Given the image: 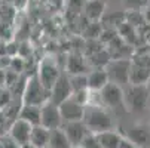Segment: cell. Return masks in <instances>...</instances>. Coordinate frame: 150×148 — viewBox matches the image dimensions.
I'll list each match as a JSON object with an SVG mask.
<instances>
[{
  "label": "cell",
  "instance_id": "cell-7",
  "mask_svg": "<svg viewBox=\"0 0 150 148\" xmlns=\"http://www.w3.org/2000/svg\"><path fill=\"white\" fill-rule=\"evenodd\" d=\"M59 74H61V71L57 65V62L51 58H45L43 61H42L40 65H39V70L36 73L40 83L43 84L48 90H51V88L54 86V83L57 81Z\"/></svg>",
  "mask_w": 150,
  "mask_h": 148
},
{
  "label": "cell",
  "instance_id": "cell-13",
  "mask_svg": "<svg viewBox=\"0 0 150 148\" xmlns=\"http://www.w3.org/2000/svg\"><path fill=\"white\" fill-rule=\"evenodd\" d=\"M105 11V3L103 0H86L83 6V12L91 22H98L101 16L104 15Z\"/></svg>",
  "mask_w": 150,
  "mask_h": 148
},
{
  "label": "cell",
  "instance_id": "cell-5",
  "mask_svg": "<svg viewBox=\"0 0 150 148\" xmlns=\"http://www.w3.org/2000/svg\"><path fill=\"white\" fill-rule=\"evenodd\" d=\"M129 68H131V61L126 58H117L110 59V62L105 65V71L109 76V81L116 84L129 83Z\"/></svg>",
  "mask_w": 150,
  "mask_h": 148
},
{
  "label": "cell",
  "instance_id": "cell-6",
  "mask_svg": "<svg viewBox=\"0 0 150 148\" xmlns=\"http://www.w3.org/2000/svg\"><path fill=\"white\" fill-rule=\"evenodd\" d=\"M62 117L59 113L58 105L48 101L40 107V124L43 128L52 130V129H58L62 126Z\"/></svg>",
  "mask_w": 150,
  "mask_h": 148
},
{
  "label": "cell",
  "instance_id": "cell-20",
  "mask_svg": "<svg viewBox=\"0 0 150 148\" xmlns=\"http://www.w3.org/2000/svg\"><path fill=\"white\" fill-rule=\"evenodd\" d=\"M71 144L69 142L66 133H64L62 128L52 129L49 132V144L48 148H70Z\"/></svg>",
  "mask_w": 150,
  "mask_h": 148
},
{
  "label": "cell",
  "instance_id": "cell-14",
  "mask_svg": "<svg viewBox=\"0 0 150 148\" xmlns=\"http://www.w3.org/2000/svg\"><path fill=\"white\" fill-rule=\"evenodd\" d=\"M88 62L82 55L71 53L67 59V74L77 76V74H88Z\"/></svg>",
  "mask_w": 150,
  "mask_h": 148
},
{
  "label": "cell",
  "instance_id": "cell-21",
  "mask_svg": "<svg viewBox=\"0 0 150 148\" xmlns=\"http://www.w3.org/2000/svg\"><path fill=\"white\" fill-rule=\"evenodd\" d=\"M70 84H71V90H82V89H88L86 86V74H77V76H69Z\"/></svg>",
  "mask_w": 150,
  "mask_h": 148
},
{
  "label": "cell",
  "instance_id": "cell-32",
  "mask_svg": "<svg viewBox=\"0 0 150 148\" xmlns=\"http://www.w3.org/2000/svg\"><path fill=\"white\" fill-rule=\"evenodd\" d=\"M0 148H2V144H0Z\"/></svg>",
  "mask_w": 150,
  "mask_h": 148
},
{
  "label": "cell",
  "instance_id": "cell-27",
  "mask_svg": "<svg viewBox=\"0 0 150 148\" xmlns=\"http://www.w3.org/2000/svg\"><path fill=\"white\" fill-rule=\"evenodd\" d=\"M5 83H6V71L0 68V89L5 86Z\"/></svg>",
  "mask_w": 150,
  "mask_h": 148
},
{
  "label": "cell",
  "instance_id": "cell-17",
  "mask_svg": "<svg viewBox=\"0 0 150 148\" xmlns=\"http://www.w3.org/2000/svg\"><path fill=\"white\" fill-rule=\"evenodd\" d=\"M18 117L25 120L31 126L40 124V107L39 105H28V104H21Z\"/></svg>",
  "mask_w": 150,
  "mask_h": 148
},
{
  "label": "cell",
  "instance_id": "cell-31",
  "mask_svg": "<svg viewBox=\"0 0 150 148\" xmlns=\"http://www.w3.org/2000/svg\"><path fill=\"white\" fill-rule=\"evenodd\" d=\"M147 88H149V90H150V80H149V83H147Z\"/></svg>",
  "mask_w": 150,
  "mask_h": 148
},
{
  "label": "cell",
  "instance_id": "cell-2",
  "mask_svg": "<svg viewBox=\"0 0 150 148\" xmlns=\"http://www.w3.org/2000/svg\"><path fill=\"white\" fill-rule=\"evenodd\" d=\"M49 101V90L40 83L37 76H31L23 89V104L39 105L42 107L45 102Z\"/></svg>",
  "mask_w": 150,
  "mask_h": 148
},
{
  "label": "cell",
  "instance_id": "cell-4",
  "mask_svg": "<svg viewBox=\"0 0 150 148\" xmlns=\"http://www.w3.org/2000/svg\"><path fill=\"white\" fill-rule=\"evenodd\" d=\"M97 93L100 96V102H101L103 107L117 110V108H122L125 105V93H123L122 88L119 86V84H116V83L109 81Z\"/></svg>",
  "mask_w": 150,
  "mask_h": 148
},
{
  "label": "cell",
  "instance_id": "cell-33",
  "mask_svg": "<svg viewBox=\"0 0 150 148\" xmlns=\"http://www.w3.org/2000/svg\"><path fill=\"white\" fill-rule=\"evenodd\" d=\"M0 46H2V43H0Z\"/></svg>",
  "mask_w": 150,
  "mask_h": 148
},
{
  "label": "cell",
  "instance_id": "cell-29",
  "mask_svg": "<svg viewBox=\"0 0 150 148\" xmlns=\"http://www.w3.org/2000/svg\"><path fill=\"white\" fill-rule=\"evenodd\" d=\"M21 148H36V147H33L31 144H25V145H21Z\"/></svg>",
  "mask_w": 150,
  "mask_h": 148
},
{
  "label": "cell",
  "instance_id": "cell-28",
  "mask_svg": "<svg viewBox=\"0 0 150 148\" xmlns=\"http://www.w3.org/2000/svg\"><path fill=\"white\" fill-rule=\"evenodd\" d=\"M144 16H146V19H147L149 22H150V8H149V9L146 11V15H144Z\"/></svg>",
  "mask_w": 150,
  "mask_h": 148
},
{
  "label": "cell",
  "instance_id": "cell-8",
  "mask_svg": "<svg viewBox=\"0 0 150 148\" xmlns=\"http://www.w3.org/2000/svg\"><path fill=\"white\" fill-rule=\"evenodd\" d=\"M71 93H73V90H71L69 74L61 73L59 77L57 79V81L54 83V86L49 90V101L57 104V105H59L62 101H66L67 98H70Z\"/></svg>",
  "mask_w": 150,
  "mask_h": 148
},
{
  "label": "cell",
  "instance_id": "cell-10",
  "mask_svg": "<svg viewBox=\"0 0 150 148\" xmlns=\"http://www.w3.org/2000/svg\"><path fill=\"white\" fill-rule=\"evenodd\" d=\"M31 129L33 126L30 123H27L23 119H15L11 124H9V129H8V136L11 139H13L16 144L19 145H25L30 142V135H31Z\"/></svg>",
  "mask_w": 150,
  "mask_h": 148
},
{
  "label": "cell",
  "instance_id": "cell-23",
  "mask_svg": "<svg viewBox=\"0 0 150 148\" xmlns=\"http://www.w3.org/2000/svg\"><path fill=\"white\" fill-rule=\"evenodd\" d=\"M123 5L129 11H140L149 5V0H123Z\"/></svg>",
  "mask_w": 150,
  "mask_h": 148
},
{
  "label": "cell",
  "instance_id": "cell-24",
  "mask_svg": "<svg viewBox=\"0 0 150 148\" xmlns=\"http://www.w3.org/2000/svg\"><path fill=\"white\" fill-rule=\"evenodd\" d=\"M12 121L5 116V113L0 110V138L2 136H5V135H8V129H9V124H11Z\"/></svg>",
  "mask_w": 150,
  "mask_h": 148
},
{
  "label": "cell",
  "instance_id": "cell-3",
  "mask_svg": "<svg viewBox=\"0 0 150 148\" xmlns=\"http://www.w3.org/2000/svg\"><path fill=\"white\" fill-rule=\"evenodd\" d=\"M150 99V90L147 84H131L125 95V102L128 104V108L134 113H140L146 110Z\"/></svg>",
  "mask_w": 150,
  "mask_h": 148
},
{
  "label": "cell",
  "instance_id": "cell-12",
  "mask_svg": "<svg viewBox=\"0 0 150 148\" xmlns=\"http://www.w3.org/2000/svg\"><path fill=\"white\" fill-rule=\"evenodd\" d=\"M107 83H109V76L105 68H95L94 71L86 74V86L91 92L101 90Z\"/></svg>",
  "mask_w": 150,
  "mask_h": 148
},
{
  "label": "cell",
  "instance_id": "cell-1",
  "mask_svg": "<svg viewBox=\"0 0 150 148\" xmlns=\"http://www.w3.org/2000/svg\"><path fill=\"white\" fill-rule=\"evenodd\" d=\"M83 123L86 124L91 133H100L104 130L115 129V120L104 107L100 104H86L83 110Z\"/></svg>",
  "mask_w": 150,
  "mask_h": 148
},
{
  "label": "cell",
  "instance_id": "cell-19",
  "mask_svg": "<svg viewBox=\"0 0 150 148\" xmlns=\"http://www.w3.org/2000/svg\"><path fill=\"white\" fill-rule=\"evenodd\" d=\"M101 147L103 148H117L120 141H122V135L117 133L115 129H110V130H104V132H100V133H95Z\"/></svg>",
  "mask_w": 150,
  "mask_h": 148
},
{
  "label": "cell",
  "instance_id": "cell-9",
  "mask_svg": "<svg viewBox=\"0 0 150 148\" xmlns=\"http://www.w3.org/2000/svg\"><path fill=\"white\" fill-rule=\"evenodd\" d=\"M62 130L66 133L69 142L71 144V147L80 145L82 141L86 138L91 132L86 128V124L83 123V120H77V121H67V123H62Z\"/></svg>",
  "mask_w": 150,
  "mask_h": 148
},
{
  "label": "cell",
  "instance_id": "cell-25",
  "mask_svg": "<svg viewBox=\"0 0 150 148\" xmlns=\"http://www.w3.org/2000/svg\"><path fill=\"white\" fill-rule=\"evenodd\" d=\"M0 144H2V148H21V145L16 144L13 139H11L8 135L0 138Z\"/></svg>",
  "mask_w": 150,
  "mask_h": 148
},
{
  "label": "cell",
  "instance_id": "cell-11",
  "mask_svg": "<svg viewBox=\"0 0 150 148\" xmlns=\"http://www.w3.org/2000/svg\"><path fill=\"white\" fill-rule=\"evenodd\" d=\"M58 108H59L62 121L67 123V121H77V120H82L85 105H82L80 102H77L76 99H73V98L70 96V98H67L66 101H62V102L58 105Z\"/></svg>",
  "mask_w": 150,
  "mask_h": 148
},
{
  "label": "cell",
  "instance_id": "cell-22",
  "mask_svg": "<svg viewBox=\"0 0 150 148\" xmlns=\"http://www.w3.org/2000/svg\"><path fill=\"white\" fill-rule=\"evenodd\" d=\"M80 147H83V148H103L95 133H89L86 138L82 141Z\"/></svg>",
  "mask_w": 150,
  "mask_h": 148
},
{
  "label": "cell",
  "instance_id": "cell-26",
  "mask_svg": "<svg viewBox=\"0 0 150 148\" xmlns=\"http://www.w3.org/2000/svg\"><path fill=\"white\" fill-rule=\"evenodd\" d=\"M117 148H140V147L135 145L132 141H129L128 138H122V141H120V144H119Z\"/></svg>",
  "mask_w": 150,
  "mask_h": 148
},
{
  "label": "cell",
  "instance_id": "cell-18",
  "mask_svg": "<svg viewBox=\"0 0 150 148\" xmlns=\"http://www.w3.org/2000/svg\"><path fill=\"white\" fill-rule=\"evenodd\" d=\"M150 80V68L141 67L131 62L129 68V84H147Z\"/></svg>",
  "mask_w": 150,
  "mask_h": 148
},
{
  "label": "cell",
  "instance_id": "cell-30",
  "mask_svg": "<svg viewBox=\"0 0 150 148\" xmlns=\"http://www.w3.org/2000/svg\"><path fill=\"white\" fill-rule=\"evenodd\" d=\"M70 148H83V147H80V145H76V147H70Z\"/></svg>",
  "mask_w": 150,
  "mask_h": 148
},
{
  "label": "cell",
  "instance_id": "cell-16",
  "mask_svg": "<svg viewBox=\"0 0 150 148\" xmlns=\"http://www.w3.org/2000/svg\"><path fill=\"white\" fill-rule=\"evenodd\" d=\"M128 139L132 141L140 148L144 147L150 141V128L149 126H144V124L134 126V128H131L129 132H128Z\"/></svg>",
  "mask_w": 150,
  "mask_h": 148
},
{
  "label": "cell",
  "instance_id": "cell-15",
  "mask_svg": "<svg viewBox=\"0 0 150 148\" xmlns=\"http://www.w3.org/2000/svg\"><path fill=\"white\" fill-rule=\"evenodd\" d=\"M49 129L43 128L42 124H36L31 129V135H30V142L33 147L36 148H48L49 144Z\"/></svg>",
  "mask_w": 150,
  "mask_h": 148
}]
</instances>
